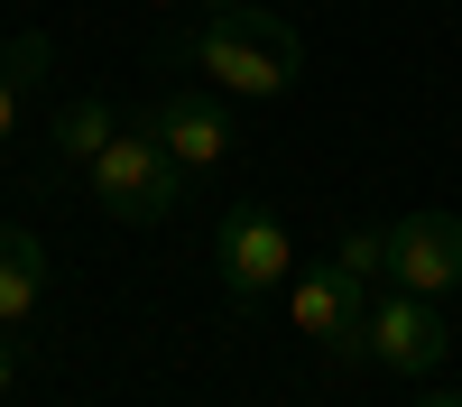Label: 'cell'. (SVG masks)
Here are the masks:
<instances>
[{
	"label": "cell",
	"mask_w": 462,
	"mask_h": 407,
	"mask_svg": "<svg viewBox=\"0 0 462 407\" xmlns=\"http://www.w3.org/2000/svg\"><path fill=\"white\" fill-rule=\"evenodd\" d=\"M213 278L241 296H278L287 278H296V241H287V222H278V204H231L222 213V232H213Z\"/></svg>",
	"instance_id": "4"
},
{
	"label": "cell",
	"mask_w": 462,
	"mask_h": 407,
	"mask_svg": "<svg viewBox=\"0 0 462 407\" xmlns=\"http://www.w3.org/2000/svg\"><path fill=\"white\" fill-rule=\"evenodd\" d=\"M407 407H462V389H416Z\"/></svg>",
	"instance_id": "13"
},
{
	"label": "cell",
	"mask_w": 462,
	"mask_h": 407,
	"mask_svg": "<svg viewBox=\"0 0 462 407\" xmlns=\"http://www.w3.org/2000/svg\"><path fill=\"white\" fill-rule=\"evenodd\" d=\"M195 10H213V19H222V10H250V0H195Z\"/></svg>",
	"instance_id": "14"
},
{
	"label": "cell",
	"mask_w": 462,
	"mask_h": 407,
	"mask_svg": "<svg viewBox=\"0 0 462 407\" xmlns=\"http://www.w3.org/2000/svg\"><path fill=\"white\" fill-rule=\"evenodd\" d=\"M444 352H453V324L435 315V296H407V287L370 296V361L379 370H398V380H435Z\"/></svg>",
	"instance_id": "5"
},
{
	"label": "cell",
	"mask_w": 462,
	"mask_h": 407,
	"mask_svg": "<svg viewBox=\"0 0 462 407\" xmlns=\"http://www.w3.org/2000/svg\"><path fill=\"white\" fill-rule=\"evenodd\" d=\"M47 37H37V28H19V37H0V139H10L19 130V102L37 93V74H47Z\"/></svg>",
	"instance_id": "10"
},
{
	"label": "cell",
	"mask_w": 462,
	"mask_h": 407,
	"mask_svg": "<svg viewBox=\"0 0 462 407\" xmlns=\"http://www.w3.org/2000/svg\"><path fill=\"white\" fill-rule=\"evenodd\" d=\"M37 296H47V241L19 232V222H0V333L28 324Z\"/></svg>",
	"instance_id": "8"
},
{
	"label": "cell",
	"mask_w": 462,
	"mask_h": 407,
	"mask_svg": "<svg viewBox=\"0 0 462 407\" xmlns=\"http://www.w3.org/2000/svg\"><path fill=\"white\" fill-rule=\"evenodd\" d=\"M158 65L167 74H204L213 93H241V102H278L305 74V37H296V19L268 10V0H250V10H222V19L204 10V19L167 28Z\"/></svg>",
	"instance_id": "1"
},
{
	"label": "cell",
	"mask_w": 462,
	"mask_h": 407,
	"mask_svg": "<svg viewBox=\"0 0 462 407\" xmlns=\"http://www.w3.org/2000/svg\"><path fill=\"white\" fill-rule=\"evenodd\" d=\"M333 269L361 278V287H379V278H389V232H379V222H352V232L333 241Z\"/></svg>",
	"instance_id": "11"
},
{
	"label": "cell",
	"mask_w": 462,
	"mask_h": 407,
	"mask_svg": "<svg viewBox=\"0 0 462 407\" xmlns=\"http://www.w3.org/2000/svg\"><path fill=\"white\" fill-rule=\"evenodd\" d=\"M389 287L444 306V296L462 287V213H407V222H389Z\"/></svg>",
	"instance_id": "7"
},
{
	"label": "cell",
	"mask_w": 462,
	"mask_h": 407,
	"mask_svg": "<svg viewBox=\"0 0 462 407\" xmlns=\"http://www.w3.org/2000/svg\"><path fill=\"white\" fill-rule=\"evenodd\" d=\"M84 176H93V204H102L111 222H130V232H148V222H167V213L185 204V167L158 148L148 121H121V139H111Z\"/></svg>",
	"instance_id": "2"
},
{
	"label": "cell",
	"mask_w": 462,
	"mask_h": 407,
	"mask_svg": "<svg viewBox=\"0 0 462 407\" xmlns=\"http://www.w3.org/2000/svg\"><path fill=\"white\" fill-rule=\"evenodd\" d=\"M111 139H121V111H111L102 93H74V102L56 111V158H65V167H93Z\"/></svg>",
	"instance_id": "9"
},
{
	"label": "cell",
	"mask_w": 462,
	"mask_h": 407,
	"mask_svg": "<svg viewBox=\"0 0 462 407\" xmlns=\"http://www.w3.org/2000/svg\"><path fill=\"white\" fill-rule=\"evenodd\" d=\"M370 296H379V287L342 278L333 259H324V269H296V278H287V324H296L315 352H333V361H370Z\"/></svg>",
	"instance_id": "3"
},
{
	"label": "cell",
	"mask_w": 462,
	"mask_h": 407,
	"mask_svg": "<svg viewBox=\"0 0 462 407\" xmlns=\"http://www.w3.org/2000/svg\"><path fill=\"white\" fill-rule=\"evenodd\" d=\"M148 10H176V0H148Z\"/></svg>",
	"instance_id": "15"
},
{
	"label": "cell",
	"mask_w": 462,
	"mask_h": 407,
	"mask_svg": "<svg viewBox=\"0 0 462 407\" xmlns=\"http://www.w3.org/2000/svg\"><path fill=\"white\" fill-rule=\"evenodd\" d=\"M19 389V352H10V333H0V398Z\"/></svg>",
	"instance_id": "12"
},
{
	"label": "cell",
	"mask_w": 462,
	"mask_h": 407,
	"mask_svg": "<svg viewBox=\"0 0 462 407\" xmlns=\"http://www.w3.org/2000/svg\"><path fill=\"white\" fill-rule=\"evenodd\" d=\"M139 121L158 130V148H167L185 176H213V167H231V148H241V130H231V111H222L213 84H204V93H176V84H167Z\"/></svg>",
	"instance_id": "6"
}]
</instances>
